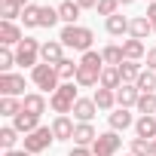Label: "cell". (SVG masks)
Listing matches in <instances>:
<instances>
[{"mask_svg":"<svg viewBox=\"0 0 156 156\" xmlns=\"http://www.w3.org/2000/svg\"><path fill=\"white\" fill-rule=\"evenodd\" d=\"M58 40L64 43V49L89 52V49H92V40H95V34H92L89 28H83V25H64V28H61V34H58Z\"/></svg>","mask_w":156,"mask_h":156,"instance_id":"1","label":"cell"},{"mask_svg":"<svg viewBox=\"0 0 156 156\" xmlns=\"http://www.w3.org/2000/svg\"><path fill=\"white\" fill-rule=\"evenodd\" d=\"M76 83H61L52 95H49V107L58 113V116H67V113H73V104H76Z\"/></svg>","mask_w":156,"mask_h":156,"instance_id":"2","label":"cell"},{"mask_svg":"<svg viewBox=\"0 0 156 156\" xmlns=\"http://www.w3.org/2000/svg\"><path fill=\"white\" fill-rule=\"evenodd\" d=\"M31 83L40 89V92H55L58 86H61V76H58V70H55V64H37L34 70H31Z\"/></svg>","mask_w":156,"mask_h":156,"instance_id":"3","label":"cell"},{"mask_svg":"<svg viewBox=\"0 0 156 156\" xmlns=\"http://www.w3.org/2000/svg\"><path fill=\"white\" fill-rule=\"evenodd\" d=\"M22 141H25V147H22V150H28L31 156H37V153H43V150H49V144L55 141V135H52V126H40L37 132H31V135H25Z\"/></svg>","mask_w":156,"mask_h":156,"instance_id":"4","label":"cell"},{"mask_svg":"<svg viewBox=\"0 0 156 156\" xmlns=\"http://www.w3.org/2000/svg\"><path fill=\"white\" fill-rule=\"evenodd\" d=\"M40 46H43V43H37L34 37H25V40L16 46V64L34 70V67L40 64V61H37V58H40Z\"/></svg>","mask_w":156,"mask_h":156,"instance_id":"5","label":"cell"},{"mask_svg":"<svg viewBox=\"0 0 156 156\" xmlns=\"http://www.w3.org/2000/svg\"><path fill=\"white\" fill-rule=\"evenodd\" d=\"M0 95L3 98H25V76L22 73H0Z\"/></svg>","mask_w":156,"mask_h":156,"instance_id":"6","label":"cell"},{"mask_svg":"<svg viewBox=\"0 0 156 156\" xmlns=\"http://www.w3.org/2000/svg\"><path fill=\"white\" fill-rule=\"evenodd\" d=\"M119 147H122V138H119L116 132H104V135H98V141L92 144V153H95V156H116Z\"/></svg>","mask_w":156,"mask_h":156,"instance_id":"7","label":"cell"},{"mask_svg":"<svg viewBox=\"0 0 156 156\" xmlns=\"http://www.w3.org/2000/svg\"><path fill=\"white\" fill-rule=\"evenodd\" d=\"M40 58H43L46 64L64 61V43H61V40H46V43L40 46Z\"/></svg>","mask_w":156,"mask_h":156,"instance_id":"8","label":"cell"},{"mask_svg":"<svg viewBox=\"0 0 156 156\" xmlns=\"http://www.w3.org/2000/svg\"><path fill=\"white\" fill-rule=\"evenodd\" d=\"M107 122H110V132H126L129 126H135V116L129 113V107H116L107 113Z\"/></svg>","mask_w":156,"mask_h":156,"instance_id":"9","label":"cell"},{"mask_svg":"<svg viewBox=\"0 0 156 156\" xmlns=\"http://www.w3.org/2000/svg\"><path fill=\"white\" fill-rule=\"evenodd\" d=\"M95 113H98L95 98H76V104H73V119L76 122H92Z\"/></svg>","mask_w":156,"mask_h":156,"instance_id":"10","label":"cell"},{"mask_svg":"<svg viewBox=\"0 0 156 156\" xmlns=\"http://www.w3.org/2000/svg\"><path fill=\"white\" fill-rule=\"evenodd\" d=\"M95 141H98V132H95L92 122H76V129H73V144L76 147H92Z\"/></svg>","mask_w":156,"mask_h":156,"instance_id":"11","label":"cell"},{"mask_svg":"<svg viewBox=\"0 0 156 156\" xmlns=\"http://www.w3.org/2000/svg\"><path fill=\"white\" fill-rule=\"evenodd\" d=\"M138 98H141V92L135 83H122L116 89V107H138Z\"/></svg>","mask_w":156,"mask_h":156,"instance_id":"12","label":"cell"},{"mask_svg":"<svg viewBox=\"0 0 156 156\" xmlns=\"http://www.w3.org/2000/svg\"><path fill=\"white\" fill-rule=\"evenodd\" d=\"M22 40H25V34L16 22H0V43L3 46H19Z\"/></svg>","mask_w":156,"mask_h":156,"instance_id":"13","label":"cell"},{"mask_svg":"<svg viewBox=\"0 0 156 156\" xmlns=\"http://www.w3.org/2000/svg\"><path fill=\"white\" fill-rule=\"evenodd\" d=\"M73 129H76V122H70V116H55L52 119L55 141H73Z\"/></svg>","mask_w":156,"mask_h":156,"instance_id":"14","label":"cell"},{"mask_svg":"<svg viewBox=\"0 0 156 156\" xmlns=\"http://www.w3.org/2000/svg\"><path fill=\"white\" fill-rule=\"evenodd\" d=\"M150 34H153V25H150L147 16H135V19H129V37L144 40V37H150Z\"/></svg>","mask_w":156,"mask_h":156,"instance_id":"15","label":"cell"},{"mask_svg":"<svg viewBox=\"0 0 156 156\" xmlns=\"http://www.w3.org/2000/svg\"><path fill=\"white\" fill-rule=\"evenodd\" d=\"M22 110H25V113H34V116L46 113V98H43V92H28V95L22 98Z\"/></svg>","mask_w":156,"mask_h":156,"instance_id":"16","label":"cell"},{"mask_svg":"<svg viewBox=\"0 0 156 156\" xmlns=\"http://www.w3.org/2000/svg\"><path fill=\"white\" fill-rule=\"evenodd\" d=\"M80 89H92V86H98L101 83V70H92V67H86V64H80V70H76V80H73Z\"/></svg>","mask_w":156,"mask_h":156,"instance_id":"17","label":"cell"},{"mask_svg":"<svg viewBox=\"0 0 156 156\" xmlns=\"http://www.w3.org/2000/svg\"><path fill=\"white\" fill-rule=\"evenodd\" d=\"M122 55H126V61H141V58H147L144 40H135V37L122 40Z\"/></svg>","mask_w":156,"mask_h":156,"instance_id":"18","label":"cell"},{"mask_svg":"<svg viewBox=\"0 0 156 156\" xmlns=\"http://www.w3.org/2000/svg\"><path fill=\"white\" fill-rule=\"evenodd\" d=\"M12 126H16V132L19 135H31V132H37L40 129V116H34V113H19L16 119H12Z\"/></svg>","mask_w":156,"mask_h":156,"instance_id":"19","label":"cell"},{"mask_svg":"<svg viewBox=\"0 0 156 156\" xmlns=\"http://www.w3.org/2000/svg\"><path fill=\"white\" fill-rule=\"evenodd\" d=\"M80 3H76V0H61L58 3V16H61V22L64 25H76V19H80Z\"/></svg>","mask_w":156,"mask_h":156,"instance_id":"20","label":"cell"},{"mask_svg":"<svg viewBox=\"0 0 156 156\" xmlns=\"http://www.w3.org/2000/svg\"><path fill=\"white\" fill-rule=\"evenodd\" d=\"M135 135L144 138V141H153L156 138V116H138L135 119Z\"/></svg>","mask_w":156,"mask_h":156,"instance_id":"21","label":"cell"},{"mask_svg":"<svg viewBox=\"0 0 156 156\" xmlns=\"http://www.w3.org/2000/svg\"><path fill=\"white\" fill-rule=\"evenodd\" d=\"M92 98H95L98 110H116V92H113V89H101V86H98Z\"/></svg>","mask_w":156,"mask_h":156,"instance_id":"22","label":"cell"},{"mask_svg":"<svg viewBox=\"0 0 156 156\" xmlns=\"http://www.w3.org/2000/svg\"><path fill=\"white\" fill-rule=\"evenodd\" d=\"M104 28H107V34H113V37H122V34H129V19L116 12V16L104 19Z\"/></svg>","mask_w":156,"mask_h":156,"instance_id":"23","label":"cell"},{"mask_svg":"<svg viewBox=\"0 0 156 156\" xmlns=\"http://www.w3.org/2000/svg\"><path fill=\"white\" fill-rule=\"evenodd\" d=\"M98 86H101V89H113V92H116V89L122 86L119 67H104V70H101V83H98Z\"/></svg>","mask_w":156,"mask_h":156,"instance_id":"24","label":"cell"},{"mask_svg":"<svg viewBox=\"0 0 156 156\" xmlns=\"http://www.w3.org/2000/svg\"><path fill=\"white\" fill-rule=\"evenodd\" d=\"M101 55H104V64H107V67H119V64L126 61V55H122V46H116V43L104 46V49H101Z\"/></svg>","mask_w":156,"mask_h":156,"instance_id":"25","label":"cell"},{"mask_svg":"<svg viewBox=\"0 0 156 156\" xmlns=\"http://www.w3.org/2000/svg\"><path fill=\"white\" fill-rule=\"evenodd\" d=\"M55 70H58V76H61L64 83H73V80H76V70H80V61L73 64L70 58H64V61H58V64H55Z\"/></svg>","mask_w":156,"mask_h":156,"instance_id":"26","label":"cell"},{"mask_svg":"<svg viewBox=\"0 0 156 156\" xmlns=\"http://www.w3.org/2000/svg\"><path fill=\"white\" fill-rule=\"evenodd\" d=\"M135 86H138V92H141V95L156 92V70H150V67H147V70H141V76H138V83H135Z\"/></svg>","mask_w":156,"mask_h":156,"instance_id":"27","label":"cell"},{"mask_svg":"<svg viewBox=\"0 0 156 156\" xmlns=\"http://www.w3.org/2000/svg\"><path fill=\"white\" fill-rule=\"evenodd\" d=\"M141 64L138 61H122L119 64V76H122V83H138V76H141Z\"/></svg>","mask_w":156,"mask_h":156,"instance_id":"28","label":"cell"},{"mask_svg":"<svg viewBox=\"0 0 156 156\" xmlns=\"http://www.w3.org/2000/svg\"><path fill=\"white\" fill-rule=\"evenodd\" d=\"M61 22L58 6H40V28H55Z\"/></svg>","mask_w":156,"mask_h":156,"instance_id":"29","label":"cell"},{"mask_svg":"<svg viewBox=\"0 0 156 156\" xmlns=\"http://www.w3.org/2000/svg\"><path fill=\"white\" fill-rule=\"evenodd\" d=\"M138 113L141 116H156V92H147L138 98Z\"/></svg>","mask_w":156,"mask_h":156,"instance_id":"30","label":"cell"},{"mask_svg":"<svg viewBox=\"0 0 156 156\" xmlns=\"http://www.w3.org/2000/svg\"><path fill=\"white\" fill-rule=\"evenodd\" d=\"M22 113V98H0V116H19Z\"/></svg>","mask_w":156,"mask_h":156,"instance_id":"31","label":"cell"},{"mask_svg":"<svg viewBox=\"0 0 156 156\" xmlns=\"http://www.w3.org/2000/svg\"><path fill=\"white\" fill-rule=\"evenodd\" d=\"M16 141H19L16 126H3V129H0V147H3V150H16Z\"/></svg>","mask_w":156,"mask_h":156,"instance_id":"32","label":"cell"},{"mask_svg":"<svg viewBox=\"0 0 156 156\" xmlns=\"http://www.w3.org/2000/svg\"><path fill=\"white\" fill-rule=\"evenodd\" d=\"M22 22H25V28H40V6L37 3L25 6L22 9Z\"/></svg>","mask_w":156,"mask_h":156,"instance_id":"33","label":"cell"},{"mask_svg":"<svg viewBox=\"0 0 156 156\" xmlns=\"http://www.w3.org/2000/svg\"><path fill=\"white\" fill-rule=\"evenodd\" d=\"M129 153H132V156H153V144H150V141H144V138H132Z\"/></svg>","mask_w":156,"mask_h":156,"instance_id":"34","label":"cell"},{"mask_svg":"<svg viewBox=\"0 0 156 156\" xmlns=\"http://www.w3.org/2000/svg\"><path fill=\"white\" fill-rule=\"evenodd\" d=\"M12 64H16V52H12V46H3L0 49V73H9Z\"/></svg>","mask_w":156,"mask_h":156,"instance_id":"35","label":"cell"},{"mask_svg":"<svg viewBox=\"0 0 156 156\" xmlns=\"http://www.w3.org/2000/svg\"><path fill=\"white\" fill-rule=\"evenodd\" d=\"M116 9H119V0H98V16H104V19H110V16H116Z\"/></svg>","mask_w":156,"mask_h":156,"instance_id":"36","label":"cell"},{"mask_svg":"<svg viewBox=\"0 0 156 156\" xmlns=\"http://www.w3.org/2000/svg\"><path fill=\"white\" fill-rule=\"evenodd\" d=\"M0 16H3V22H16V19H22V6L0 3Z\"/></svg>","mask_w":156,"mask_h":156,"instance_id":"37","label":"cell"},{"mask_svg":"<svg viewBox=\"0 0 156 156\" xmlns=\"http://www.w3.org/2000/svg\"><path fill=\"white\" fill-rule=\"evenodd\" d=\"M70 156H95V153H92V147H76V144H73Z\"/></svg>","mask_w":156,"mask_h":156,"instance_id":"38","label":"cell"},{"mask_svg":"<svg viewBox=\"0 0 156 156\" xmlns=\"http://www.w3.org/2000/svg\"><path fill=\"white\" fill-rule=\"evenodd\" d=\"M147 19L153 25V34H156V3H147Z\"/></svg>","mask_w":156,"mask_h":156,"instance_id":"39","label":"cell"},{"mask_svg":"<svg viewBox=\"0 0 156 156\" xmlns=\"http://www.w3.org/2000/svg\"><path fill=\"white\" fill-rule=\"evenodd\" d=\"M147 67H150V70H156V46H153V49H147Z\"/></svg>","mask_w":156,"mask_h":156,"instance_id":"40","label":"cell"},{"mask_svg":"<svg viewBox=\"0 0 156 156\" xmlns=\"http://www.w3.org/2000/svg\"><path fill=\"white\" fill-rule=\"evenodd\" d=\"M80 9H98V0H76Z\"/></svg>","mask_w":156,"mask_h":156,"instance_id":"41","label":"cell"},{"mask_svg":"<svg viewBox=\"0 0 156 156\" xmlns=\"http://www.w3.org/2000/svg\"><path fill=\"white\" fill-rule=\"evenodd\" d=\"M3 3H12V6H22L25 9V6H31V0H3Z\"/></svg>","mask_w":156,"mask_h":156,"instance_id":"42","label":"cell"},{"mask_svg":"<svg viewBox=\"0 0 156 156\" xmlns=\"http://www.w3.org/2000/svg\"><path fill=\"white\" fill-rule=\"evenodd\" d=\"M3 156H31V153H28V150H6Z\"/></svg>","mask_w":156,"mask_h":156,"instance_id":"43","label":"cell"},{"mask_svg":"<svg viewBox=\"0 0 156 156\" xmlns=\"http://www.w3.org/2000/svg\"><path fill=\"white\" fill-rule=\"evenodd\" d=\"M135 3V0H119V6H132Z\"/></svg>","mask_w":156,"mask_h":156,"instance_id":"44","label":"cell"},{"mask_svg":"<svg viewBox=\"0 0 156 156\" xmlns=\"http://www.w3.org/2000/svg\"><path fill=\"white\" fill-rule=\"evenodd\" d=\"M150 144H153V156H156V138H153V141H150Z\"/></svg>","mask_w":156,"mask_h":156,"instance_id":"45","label":"cell"},{"mask_svg":"<svg viewBox=\"0 0 156 156\" xmlns=\"http://www.w3.org/2000/svg\"><path fill=\"white\" fill-rule=\"evenodd\" d=\"M147 3H156V0H147Z\"/></svg>","mask_w":156,"mask_h":156,"instance_id":"46","label":"cell"},{"mask_svg":"<svg viewBox=\"0 0 156 156\" xmlns=\"http://www.w3.org/2000/svg\"><path fill=\"white\" fill-rule=\"evenodd\" d=\"M126 156H132V153H126Z\"/></svg>","mask_w":156,"mask_h":156,"instance_id":"47","label":"cell"}]
</instances>
